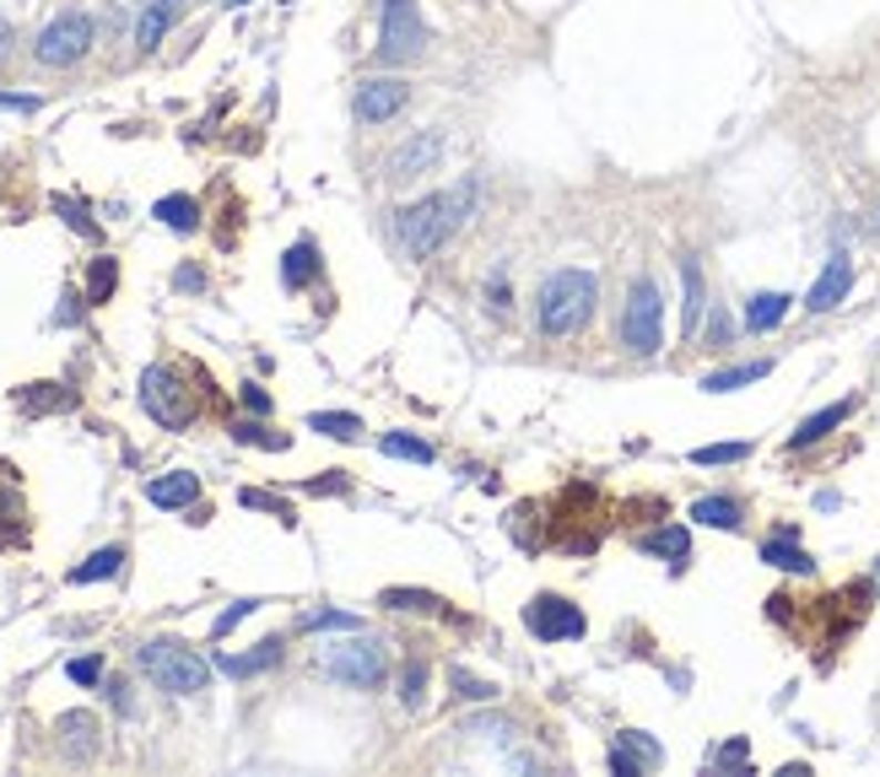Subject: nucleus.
I'll use <instances>...</instances> for the list:
<instances>
[{
  "label": "nucleus",
  "instance_id": "30",
  "mask_svg": "<svg viewBox=\"0 0 880 777\" xmlns=\"http://www.w3.org/2000/svg\"><path fill=\"white\" fill-rule=\"evenodd\" d=\"M378 449L389 453V459H411V464H432V443H427V438H411V432H383V438H378Z\"/></svg>",
  "mask_w": 880,
  "mask_h": 777
},
{
  "label": "nucleus",
  "instance_id": "36",
  "mask_svg": "<svg viewBox=\"0 0 880 777\" xmlns=\"http://www.w3.org/2000/svg\"><path fill=\"white\" fill-rule=\"evenodd\" d=\"M233 438H238V443H254V449H293V438H282V432H265V427H254V421H238V427H233Z\"/></svg>",
  "mask_w": 880,
  "mask_h": 777
},
{
  "label": "nucleus",
  "instance_id": "33",
  "mask_svg": "<svg viewBox=\"0 0 880 777\" xmlns=\"http://www.w3.org/2000/svg\"><path fill=\"white\" fill-rule=\"evenodd\" d=\"M449 681H454V692H460L464 702H498V692H503V686H492V681L470 675V669H460V664L449 669Z\"/></svg>",
  "mask_w": 880,
  "mask_h": 777
},
{
  "label": "nucleus",
  "instance_id": "47",
  "mask_svg": "<svg viewBox=\"0 0 880 777\" xmlns=\"http://www.w3.org/2000/svg\"><path fill=\"white\" fill-rule=\"evenodd\" d=\"M244 406H249L254 416H265V410H270V395H265L259 384H244Z\"/></svg>",
  "mask_w": 880,
  "mask_h": 777
},
{
  "label": "nucleus",
  "instance_id": "21",
  "mask_svg": "<svg viewBox=\"0 0 880 777\" xmlns=\"http://www.w3.org/2000/svg\"><path fill=\"white\" fill-rule=\"evenodd\" d=\"M637 545H643L648 556H665V562H675V568H681V562L692 556V534L675 530V524H665V530H648L643 540H637Z\"/></svg>",
  "mask_w": 880,
  "mask_h": 777
},
{
  "label": "nucleus",
  "instance_id": "25",
  "mask_svg": "<svg viewBox=\"0 0 880 777\" xmlns=\"http://www.w3.org/2000/svg\"><path fill=\"white\" fill-rule=\"evenodd\" d=\"M125 568V545H103V551H92L82 568H71V583H98V577H114Z\"/></svg>",
  "mask_w": 880,
  "mask_h": 777
},
{
  "label": "nucleus",
  "instance_id": "20",
  "mask_svg": "<svg viewBox=\"0 0 880 777\" xmlns=\"http://www.w3.org/2000/svg\"><path fill=\"white\" fill-rule=\"evenodd\" d=\"M692 519L708 524V530H740L746 524V513H740L735 497H703V502H692Z\"/></svg>",
  "mask_w": 880,
  "mask_h": 777
},
{
  "label": "nucleus",
  "instance_id": "2",
  "mask_svg": "<svg viewBox=\"0 0 880 777\" xmlns=\"http://www.w3.org/2000/svg\"><path fill=\"white\" fill-rule=\"evenodd\" d=\"M594 303H600V282H594L589 270H573V265H567V270H551V276L541 282V308H535L541 335L567 340V335L589 329Z\"/></svg>",
  "mask_w": 880,
  "mask_h": 777
},
{
  "label": "nucleus",
  "instance_id": "45",
  "mask_svg": "<svg viewBox=\"0 0 880 777\" xmlns=\"http://www.w3.org/2000/svg\"><path fill=\"white\" fill-rule=\"evenodd\" d=\"M713 761H724V767H740V761H746V739H729L724 750H713Z\"/></svg>",
  "mask_w": 880,
  "mask_h": 777
},
{
  "label": "nucleus",
  "instance_id": "15",
  "mask_svg": "<svg viewBox=\"0 0 880 777\" xmlns=\"http://www.w3.org/2000/svg\"><path fill=\"white\" fill-rule=\"evenodd\" d=\"M195 497H201V476H190V470L157 476V481L146 487V502H152V508H190Z\"/></svg>",
  "mask_w": 880,
  "mask_h": 777
},
{
  "label": "nucleus",
  "instance_id": "10",
  "mask_svg": "<svg viewBox=\"0 0 880 777\" xmlns=\"http://www.w3.org/2000/svg\"><path fill=\"white\" fill-rule=\"evenodd\" d=\"M406 103H411V86L400 82V76H374V82L357 86V98H351V109H357L362 124H389Z\"/></svg>",
  "mask_w": 880,
  "mask_h": 777
},
{
  "label": "nucleus",
  "instance_id": "29",
  "mask_svg": "<svg viewBox=\"0 0 880 777\" xmlns=\"http://www.w3.org/2000/svg\"><path fill=\"white\" fill-rule=\"evenodd\" d=\"M378 605H383V611H421V615L443 611V600H438V594H427V589H383V594H378Z\"/></svg>",
  "mask_w": 880,
  "mask_h": 777
},
{
  "label": "nucleus",
  "instance_id": "40",
  "mask_svg": "<svg viewBox=\"0 0 880 777\" xmlns=\"http://www.w3.org/2000/svg\"><path fill=\"white\" fill-rule=\"evenodd\" d=\"M254 611H259V600H238V605H227V611L216 615V626H211V632H216V637H227V632H233L244 615H254Z\"/></svg>",
  "mask_w": 880,
  "mask_h": 777
},
{
  "label": "nucleus",
  "instance_id": "3",
  "mask_svg": "<svg viewBox=\"0 0 880 777\" xmlns=\"http://www.w3.org/2000/svg\"><path fill=\"white\" fill-rule=\"evenodd\" d=\"M135 664L163 686L168 696H201L211 686V664L178 637H152L135 648Z\"/></svg>",
  "mask_w": 880,
  "mask_h": 777
},
{
  "label": "nucleus",
  "instance_id": "9",
  "mask_svg": "<svg viewBox=\"0 0 880 777\" xmlns=\"http://www.w3.org/2000/svg\"><path fill=\"white\" fill-rule=\"evenodd\" d=\"M86 49H92V17L86 11H60L33 43L39 65H76Z\"/></svg>",
  "mask_w": 880,
  "mask_h": 777
},
{
  "label": "nucleus",
  "instance_id": "6",
  "mask_svg": "<svg viewBox=\"0 0 880 777\" xmlns=\"http://www.w3.org/2000/svg\"><path fill=\"white\" fill-rule=\"evenodd\" d=\"M141 410H146L157 427L184 432V427L195 421V395L184 389V378L173 368H146L141 372Z\"/></svg>",
  "mask_w": 880,
  "mask_h": 777
},
{
  "label": "nucleus",
  "instance_id": "26",
  "mask_svg": "<svg viewBox=\"0 0 880 777\" xmlns=\"http://www.w3.org/2000/svg\"><path fill=\"white\" fill-rule=\"evenodd\" d=\"M168 22H173V0H152L146 11H141V28H135V43L152 54L157 43H163V33H168Z\"/></svg>",
  "mask_w": 880,
  "mask_h": 777
},
{
  "label": "nucleus",
  "instance_id": "12",
  "mask_svg": "<svg viewBox=\"0 0 880 777\" xmlns=\"http://www.w3.org/2000/svg\"><path fill=\"white\" fill-rule=\"evenodd\" d=\"M848 287H853V259H848V254H832L827 270L816 276L810 297H805V308H810V314H832L842 297H848Z\"/></svg>",
  "mask_w": 880,
  "mask_h": 777
},
{
  "label": "nucleus",
  "instance_id": "35",
  "mask_svg": "<svg viewBox=\"0 0 880 777\" xmlns=\"http://www.w3.org/2000/svg\"><path fill=\"white\" fill-rule=\"evenodd\" d=\"M751 453V443H708V449H692V464H740Z\"/></svg>",
  "mask_w": 880,
  "mask_h": 777
},
{
  "label": "nucleus",
  "instance_id": "43",
  "mask_svg": "<svg viewBox=\"0 0 880 777\" xmlns=\"http://www.w3.org/2000/svg\"><path fill=\"white\" fill-rule=\"evenodd\" d=\"M611 773H616V777H643L648 767H643L632 750H622V745H616V750H611Z\"/></svg>",
  "mask_w": 880,
  "mask_h": 777
},
{
  "label": "nucleus",
  "instance_id": "17",
  "mask_svg": "<svg viewBox=\"0 0 880 777\" xmlns=\"http://www.w3.org/2000/svg\"><path fill=\"white\" fill-rule=\"evenodd\" d=\"M848 416H853V400H838V406H827V410H816V416H805V421H799V432L789 438V449H810V443H821V438H827L832 427H842Z\"/></svg>",
  "mask_w": 880,
  "mask_h": 777
},
{
  "label": "nucleus",
  "instance_id": "46",
  "mask_svg": "<svg viewBox=\"0 0 880 777\" xmlns=\"http://www.w3.org/2000/svg\"><path fill=\"white\" fill-rule=\"evenodd\" d=\"M173 287H178V292H206V276H201L195 265H184V270L173 276Z\"/></svg>",
  "mask_w": 880,
  "mask_h": 777
},
{
  "label": "nucleus",
  "instance_id": "44",
  "mask_svg": "<svg viewBox=\"0 0 880 777\" xmlns=\"http://www.w3.org/2000/svg\"><path fill=\"white\" fill-rule=\"evenodd\" d=\"M508 297H513L508 282H503V276H492V287H487V308H492V314H508Z\"/></svg>",
  "mask_w": 880,
  "mask_h": 777
},
{
  "label": "nucleus",
  "instance_id": "16",
  "mask_svg": "<svg viewBox=\"0 0 880 777\" xmlns=\"http://www.w3.org/2000/svg\"><path fill=\"white\" fill-rule=\"evenodd\" d=\"M761 562H767V568H778V573H816L810 551H799V545H795V530L772 534V540L761 545Z\"/></svg>",
  "mask_w": 880,
  "mask_h": 777
},
{
  "label": "nucleus",
  "instance_id": "51",
  "mask_svg": "<svg viewBox=\"0 0 880 777\" xmlns=\"http://www.w3.org/2000/svg\"><path fill=\"white\" fill-rule=\"evenodd\" d=\"M282 6H293V0H282Z\"/></svg>",
  "mask_w": 880,
  "mask_h": 777
},
{
  "label": "nucleus",
  "instance_id": "22",
  "mask_svg": "<svg viewBox=\"0 0 880 777\" xmlns=\"http://www.w3.org/2000/svg\"><path fill=\"white\" fill-rule=\"evenodd\" d=\"M152 216L163 227H173V233H195L201 227V205L190 201V195H163V201L152 205Z\"/></svg>",
  "mask_w": 880,
  "mask_h": 777
},
{
  "label": "nucleus",
  "instance_id": "49",
  "mask_svg": "<svg viewBox=\"0 0 880 777\" xmlns=\"http://www.w3.org/2000/svg\"><path fill=\"white\" fill-rule=\"evenodd\" d=\"M713 346H724V340H729V319H724V308H718V314H713Z\"/></svg>",
  "mask_w": 880,
  "mask_h": 777
},
{
  "label": "nucleus",
  "instance_id": "37",
  "mask_svg": "<svg viewBox=\"0 0 880 777\" xmlns=\"http://www.w3.org/2000/svg\"><path fill=\"white\" fill-rule=\"evenodd\" d=\"M400 702H406L411 713L427 707V664H411V669H406V681H400Z\"/></svg>",
  "mask_w": 880,
  "mask_h": 777
},
{
  "label": "nucleus",
  "instance_id": "13",
  "mask_svg": "<svg viewBox=\"0 0 880 777\" xmlns=\"http://www.w3.org/2000/svg\"><path fill=\"white\" fill-rule=\"evenodd\" d=\"M282 637H265V643H254L249 654H216V669L222 675H233V681H249V675H265V669H276L282 664Z\"/></svg>",
  "mask_w": 880,
  "mask_h": 777
},
{
  "label": "nucleus",
  "instance_id": "38",
  "mask_svg": "<svg viewBox=\"0 0 880 777\" xmlns=\"http://www.w3.org/2000/svg\"><path fill=\"white\" fill-rule=\"evenodd\" d=\"M238 502H244V508H265V513H276V519H282L287 530L297 524V519H293V508H287V502H276L270 491H238Z\"/></svg>",
  "mask_w": 880,
  "mask_h": 777
},
{
  "label": "nucleus",
  "instance_id": "11",
  "mask_svg": "<svg viewBox=\"0 0 880 777\" xmlns=\"http://www.w3.org/2000/svg\"><path fill=\"white\" fill-rule=\"evenodd\" d=\"M438 163H443V130H421V135H411V141L383 163V178H389V184H406V178L432 173Z\"/></svg>",
  "mask_w": 880,
  "mask_h": 777
},
{
  "label": "nucleus",
  "instance_id": "48",
  "mask_svg": "<svg viewBox=\"0 0 880 777\" xmlns=\"http://www.w3.org/2000/svg\"><path fill=\"white\" fill-rule=\"evenodd\" d=\"M0 109H22V114H33V109H39V98H22V92H0Z\"/></svg>",
  "mask_w": 880,
  "mask_h": 777
},
{
  "label": "nucleus",
  "instance_id": "24",
  "mask_svg": "<svg viewBox=\"0 0 880 777\" xmlns=\"http://www.w3.org/2000/svg\"><path fill=\"white\" fill-rule=\"evenodd\" d=\"M681 282H686V303H681V314H686V335H697L703 325V265L697 259H681Z\"/></svg>",
  "mask_w": 880,
  "mask_h": 777
},
{
  "label": "nucleus",
  "instance_id": "8",
  "mask_svg": "<svg viewBox=\"0 0 880 777\" xmlns=\"http://www.w3.org/2000/svg\"><path fill=\"white\" fill-rule=\"evenodd\" d=\"M524 626H530V637H541V643H579L589 632L584 611H579L573 600H562V594H535V600L524 605Z\"/></svg>",
  "mask_w": 880,
  "mask_h": 777
},
{
  "label": "nucleus",
  "instance_id": "4",
  "mask_svg": "<svg viewBox=\"0 0 880 777\" xmlns=\"http://www.w3.org/2000/svg\"><path fill=\"white\" fill-rule=\"evenodd\" d=\"M427 54V22L417 0H383L378 6V60L383 65H411Z\"/></svg>",
  "mask_w": 880,
  "mask_h": 777
},
{
  "label": "nucleus",
  "instance_id": "31",
  "mask_svg": "<svg viewBox=\"0 0 880 777\" xmlns=\"http://www.w3.org/2000/svg\"><path fill=\"white\" fill-rule=\"evenodd\" d=\"M17 406L22 410H54V406H71V395L60 389V384H28V395H17Z\"/></svg>",
  "mask_w": 880,
  "mask_h": 777
},
{
  "label": "nucleus",
  "instance_id": "34",
  "mask_svg": "<svg viewBox=\"0 0 880 777\" xmlns=\"http://www.w3.org/2000/svg\"><path fill=\"white\" fill-rule=\"evenodd\" d=\"M616 745H622V750H632V756H637L643 767H659V761H665V750H659V739H648V735H643V729H627V735L616 739Z\"/></svg>",
  "mask_w": 880,
  "mask_h": 777
},
{
  "label": "nucleus",
  "instance_id": "7",
  "mask_svg": "<svg viewBox=\"0 0 880 777\" xmlns=\"http://www.w3.org/2000/svg\"><path fill=\"white\" fill-rule=\"evenodd\" d=\"M330 681L340 686H357V692H374L378 681H383V648H378L374 637H351V643H336V648H325V654L314 658Z\"/></svg>",
  "mask_w": 880,
  "mask_h": 777
},
{
  "label": "nucleus",
  "instance_id": "50",
  "mask_svg": "<svg viewBox=\"0 0 880 777\" xmlns=\"http://www.w3.org/2000/svg\"><path fill=\"white\" fill-rule=\"evenodd\" d=\"M233 6H249V0H233Z\"/></svg>",
  "mask_w": 880,
  "mask_h": 777
},
{
  "label": "nucleus",
  "instance_id": "42",
  "mask_svg": "<svg viewBox=\"0 0 880 777\" xmlns=\"http://www.w3.org/2000/svg\"><path fill=\"white\" fill-rule=\"evenodd\" d=\"M54 211H60V216H65V222L82 233V238H98V222H86V211L76 201H54Z\"/></svg>",
  "mask_w": 880,
  "mask_h": 777
},
{
  "label": "nucleus",
  "instance_id": "23",
  "mask_svg": "<svg viewBox=\"0 0 880 777\" xmlns=\"http://www.w3.org/2000/svg\"><path fill=\"white\" fill-rule=\"evenodd\" d=\"M308 427L325 432V438H336V443H357L362 438V416H351V410H314Z\"/></svg>",
  "mask_w": 880,
  "mask_h": 777
},
{
  "label": "nucleus",
  "instance_id": "28",
  "mask_svg": "<svg viewBox=\"0 0 880 777\" xmlns=\"http://www.w3.org/2000/svg\"><path fill=\"white\" fill-rule=\"evenodd\" d=\"M114 287H120V265H114L109 254H98V259H92V270H86V303H92V308H98V303H109Z\"/></svg>",
  "mask_w": 880,
  "mask_h": 777
},
{
  "label": "nucleus",
  "instance_id": "39",
  "mask_svg": "<svg viewBox=\"0 0 880 777\" xmlns=\"http://www.w3.org/2000/svg\"><path fill=\"white\" fill-rule=\"evenodd\" d=\"M65 675H71L76 686H98V681H103V658L86 654V658H76V664H65Z\"/></svg>",
  "mask_w": 880,
  "mask_h": 777
},
{
  "label": "nucleus",
  "instance_id": "27",
  "mask_svg": "<svg viewBox=\"0 0 880 777\" xmlns=\"http://www.w3.org/2000/svg\"><path fill=\"white\" fill-rule=\"evenodd\" d=\"M772 372V362H746V368H724V372H708L703 378V389L708 395H729V389H746V384H756V378H767Z\"/></svg>",
  "mask_w": 880,
  "mask_h": 777
},
{
  "label": "nucleus",
  "instance_id": "5",
  "mask_svg": "<svg viewBox=\"0 0 880 777\" xmlns=\"http://www.w3.org/2000/svg\"><path fill=\"white\" fill-rule=\"evenodd\" d=\"M622 340L632 357H654L665 346V297L648 276H637L627 287V308H622Z\"/></svg>",
  "mask_w": 880,
  "mask_h": 777
},
{
  "label": "nucleus",
  "instance_id": "53",
  "mask_svg": "<svg viewBox=\"0 0 880 777\" xmlns=\"http://www.w3.org/2000/svg\"><path fill=\"white\" fill-rule=\"evenodd\" d=\"M876 577H880V568H876Z\"/></svg>",
  "mask_w": 880,
  "mask_h": 777
},
{
  "label": "nucleus",
  "instance_id": "19",
  "mask_svg": "<svg viewBox=\"0 0 880 777\" xmlns=\"http://www.w3.org/2000/svg\"><path fill=\"white\" fill-rule=\"evenodd\" d=\"M314 276H319V248L303 238V244H293L287 254H282V282H287L293 292H303Z\"/></svg>",
  "mask_w": 880,
  "mask_h": 777
},
{
  "label": "nucleus",
  "instance_id": "32",
  "mask_svg": "<svg viewBox=\"0 0 880 777\" xmlns=\"http://www.w3.org/2000/svg\"><path fill=\"white\" fill-rule=\"evenodd\" d=\"M297 626H303V632H319V626L362 632V615H351V611H303V615H297Z\"/></svg>",
  "mask_w": 880,
  "mask_h": 777
},
{
  "label": "nucleus",
  "instance_id": "18",
  "mask_svg": "<svg viewBox=\"0 0 880 777\" xmlns=\"http://www.w3.org/2000/svg\"><path fill=\"white\" fill-rule=\"evenodd\" d=\"M789 303H795L789 292H756L751 303H746V329H756V335H761V329H778L789 319Z\"/></svg>",
  "mask_w": 880,
  "mask_h": 777
},
{
  "label": "nucleus",
  "instance_id": "41",
  "mask_svg": "<svg viewBox=\"0 0 880 777\" xmlns=\"http://www.w3.org/2000/svg\"><path fill=\"white\" fill-rule=\"evenodd\" d=\"M303 491H314V497H340V491H351V481H346V470H330V476H319V481H303Z\"/></svg>",
  "mask_w": 880,
  "mask_h": 777
},
{
  "label": "nucleus",
  "instance_id": "52",
  "mask_svg": "<svg viewBox=\"0 0 880 777\" xmlns=\"http://www.w3.org/2000/svg\"><path fill=\"white\" fill-rule=\"evenodd\" d=\"M876 233H880V222H876Z\"/></svg>",
  "mask_w": 880,
  "mask_h": 777
},
{
  "label": "nucleus",
  "instance_id": "14",
  "mask_svg": "<svg viewBox=\"0 0 880 777\" xmlns=\"http://www.w3.org/2000/svg\"><path fill=\"white\" fill-rule=\"evenodd\" d=\"M54 735H60V750L71 761H92L98 756V718L92 713H60Z\"/></svg>",
  "mask_w": 880,
  "mask_h": 777
},
{
  "label": "nucleus",
  "instance_id": "1",
  "mask_svg": "<svg viewBox=\"0 0 880 777\" xmlns=\"http://www.w3.org/2000/svg\"><path fill=\"white\" fill-rule=\"evenodd\" d=\"M470 205H475V184L438 190V195L406 205V211L395 216V238H400V248H406L411 259H427V254H438V248L470 222Z\"/></svg>",
  "mask_w": 880,
  "mask_h": 777
}]
</instances>
